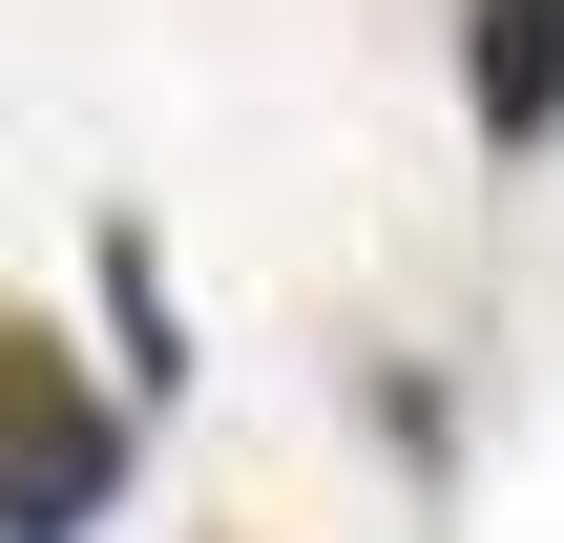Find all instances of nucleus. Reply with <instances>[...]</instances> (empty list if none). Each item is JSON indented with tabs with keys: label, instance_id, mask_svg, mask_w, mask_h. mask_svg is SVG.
Returning <instances> with one entry per match:
<instances>
[{
	"label": "nucleus",
	"instance_id": "nucleus-1",
	"mask_svg": "<svg viewBox=\"0 0 564 543\" xmlns=\"http://www.w3.org/2000/svg\"><path fill=\"white\" fill-rule=\"evenodd\" d=\"M126 502V419L63 377V335H0V543H84Z\"/></svg>",
	"mask_w": 564,
	"mask_h": 543
},
{
	"label": "nucleus",
	"instance_id": "nucleus-2",
	"mask_svg": "<svg viewBox=\"0 0 564 543\" xmlns=\"http://www.w3.org/2000/svg\"><path fill=\"white\" fill-rule=\"evenodd\" d=\"M460 84H481V126H502V146H544V126H564V0H481Z\"/></svg>",
	"mask_w": 564,
	"mask_h": 543
}]
</instances>
